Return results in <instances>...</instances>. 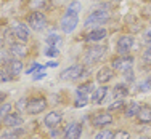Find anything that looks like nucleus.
Returning a JSON list of instances; mask_svg holds the SVG:
<instances>
[{
    "instance_id": "1",
    "label": "nucleus",
    "mask_w": 151,
    "mask_h": 139,
    "mask_svg": "<svg viewBox=\"0 0 151 139\" xmlns=\"http://www.w3.org/2000/svg\"><path fill=\"white\" fill-rule=\"evenodd\" d=\"M109 18L111 15L108 11H103V10H98V11H93L90 13V16L85 19V27H92V26H95V27H98V26H103L105 23H108L109 21Z\"/></svg>"
},
{
    "instance_id": "2",
    "label": "nucleus",
    "mask_w": 151,
    "mask_h": 139,
    "mask_svg": "<svg viewBox=\"0 0 151 139\" xmlns=\"http://www.w3.org/2000/svg\"><path fill=\"white\" fill-rule=\"evenodd\" d=\"M105 51H106V48L103 45H98V43L90 46V48H87L85 50V56H84L85 64H95L98 59H101L105 56Z\"/></svg>"
},
{
    "instance_id": "3",
    "label": "nucleus",
    "mask_w": 151,
    "mask_h": 139,
    "mask_svg": "<svg viewBox=\"0 0 151 139\" xmlns=\"http://www.w3.org/2000/svg\"><path fill=\"white\" fill-rule=\"evenodd\" d=\"M77 24H79V15H69V13H64L60 21V27L64 34H73Z\"/></svg>"
},
{
    "instance_id": "4",
    "label": "nucleus",
    "mask_w": 151,
    "mask_h": 139,
    "mask_svg": "<svg viewBox=\"0 0 151 139\" xmlns=\"http://www.w3.org/2000/svg\"><path fill=\"white\" fill-rule=\"evenodd\" d=\"M47 109V99L42 98V96H35V98H32L27 101V113H31V115H37V113H42L44 110Z\"/></svg>"
},
{
    "instance_id": "5",
    "label": "nucleus",
    "mask_w": 151,
    "mask_h": 139,
    "mask_svg": "<svg viewBox=\"0 0 151 139\" xmlns=\"http://www.w3.org/2000/svg\"><path fill=\"white\" fill-rule=\"evenodd\" d=\"M132 66H134V58L129 55H119L117 58H114L113 61H111V67H113L114 70H121V72H125V70L132 69Z\"/></svg>"
},
{
    "instance_id": "6",
    "label": "nucleus",
    "mask_w": 151,
    "mask_h": 139,
    "mask_svg": "<svg viewBox=\"0 0 151 139\" xmlns=\"http://www.w3.org/2000/svg\"><path fill=\"white\" fill-rule=\"evenodd\" d=\"M135 45V38L134 35H121L119 38H117V43H116V50L119 55H129V51H130L132 48H134Z\"/></svg>"
},
{
    "instance_id": "7",
    "label": "nucleus",
    "mask_w": 151,
    "mask_h": 139,
    "mask_svg": "<svg viewBox=\"0 0 151 139\" xmlns=\"http://www.w3.org/2000/svg\"><path fill=\"white\" fill-rule=\"evenodd\" d=\"M45 24H47V18L40 11H32L27 16V26H31L32 30H42Z\"/></svg>"
},
{
    "instance_id": "8",
    "label": "nucleus",
    "mask_w": 151,
    "mask_h": 139,
    "mask_svg": "<svg viewBox=\"0 0 151 139\" xmlns=\"http://www.w3.org/2000/svg\"><path fill=\"white\" fill-rule=\"evenodd\" d=\"M82 74H84V66L82 64H74V66L64 69L60 74V78L61 80H77L79 77H82Z\"/></svg>"
},
{
    "instance_id": "9",
    "label": "nucleus",
    "mask_w": 151,
    "mask_h": 139,
    "mask_svg": "<svg viewBox=\"0 0 151 139\" xmlns=\"http://www.w3.org/2000/svg\"><path fill=\"white\" fill-rule=\"evenodd\" d=\"M113 123V115L111 112H98V113H93L92 115V125L93 126H98V128H103V126H108V125Z\"/></svg>"
},
{
    "instance_id": "10",
    "label": "nucleus",
    "mask_w": 151,
    "mask_h": 139,
    "mask_svg": "<svg viewBox=\"0 0 151 139\" xmlns=\"http://www.w3.org/2000/svg\"><path fill=\"white\" fill-rule=\"evenodd\" d=\"M12 34L15 35V38H18L19 42H27L29 40V35H31V32H29V27L26 26V24H23V23H18L15 24V26L12 27Z\"/></svg>"
},
{
    "instance_id": "11",
    "label": "nucleus",
    "mask_w": 151,
    "mask_h": 139,
    "mask_svg": "<svg viewBox=\"0 0 151 139\" xmlns=\"http://www.w3.org/2000/svg\"><path fill=\"white\" fill-rule=\"evenodd\" d=\"M61 122H63V113L58 112V110H52V112H48V113L45 115V118H44L45 126L50 128V130L56 128Z\"/></svg>"
},
{
    "instance_id": "12",
    "label": "nucleus",
    "mask_w": 151,
    "mask_h": 139,
    "mask_svg": "<svg viewBox=\"0 0 151 139\" xmlns=\"http://www.w3.org/2000/svg\"><path fill=\"white\" fill-rule=\"evenodd\" d=\"M106 34L108 32L105 27H95L88 34H85V42H88V43H98V42L106 38Z\"/></svg>"
},
{
    "instance_id": "13",
    "label": "nucleus",
    "mask_w": 151,
    "mask_h": 139,
    "mask_svg": "<svg viewBox=\"0 0 151 139\" xmlns=\"http://www.w3.org/2000/svg\"><path fill=\"white\" fill-rule=\"evenodd\" d=\"M82 134V125L81 123H69L66 128V131H64V139H79Z\"/></svg>"
},
{
    "instance_id": "14",
    "label": "nucleus",
    "mask_w": 151,
    "mask_h": 139,
    "mask_svg": "<svg viewBox=\"0 0 151 139\" xmlns=\"http://www.w3.org/2000/svg\"><path fill=\"white\" fill-rule=\"evenodd\" d=\"M2 122H3V125H5L6 128H16V126H19V125L23 123V118H21L19 113L10 112L8 115H5L2 118Z\"/></svg>"
},
{
    "instance_id": "15",
    "label": "nucleus",
    "mask_w": 151,
    "mask_h": 139,
    "mask_svg": "<svg viewBox=\"0 0 151 139\" xmlns=\"http://www.w3.org/2000/svg\"><path fill=\"white\" fill-rule=\"evenodd\" d=\"M108 90H109V88H106V87L95 88V90L92 91V94H90V102L92 104H101V102L105 101L106 94H108Z\"/></svg>"
},
{
    "instance_id": "16",
    "label": "nucleus",
    "mask_w": 151,
    "mask_h": 139,
    "mask_svg": "<svg viewBox=\"0 0 151 139\" xmlns=\"http://www.w3.org/2000/svg\"><path fill=\"white\" fill-rule=\"evenodd\" d=\"M10 53H12L15 58L23 59L27 56V46L24 45L23 42H16V43H12V46H10Z\"/></svg>"
},
{
    "instance_id": "17",
    "label": "nucleus",
    "mask_w": 151,
    "mask_h": 139,
    "mask_svg": "<svg viewBox=\"0 0 151 139\" xmlns=\"http://www.w3.org/2000/svg\"><path fill=\"white\" fill-rule=\"evenodd\" d=\"M114 77V69L111 67H101L96 74V82L101 85H106L108 82H111V78Z\"/></svg>"
},
{
    "instance_id": "18",
    "label": "nucleus",
    "mask_w": 151,
    "mask_h": 139,
    "mask_svg": "<svg viewBox=\"0 0 151 139\" xmlns=\"http://www.w3.org/2000/svg\"><path fill=\"white\" fill-rule=\"evenodd\" d=\"M138 123H151V107L150 106H142L137 113Z\"/></svg>"
},
{
    "instance_id": "19",
    "label": "nucleus",
    "mask_w": 151,
    "mask_h": 139,
    "mask_svg": "<svg viewBox=\"0 0 151 139\" xmlns=\"http://www.w3.org/2000/svg\"><path fill=\"white\" fill-rule=\"evenodd\" d=\"M8 72L12 74L13 77H18L21 72H23V62H21V59H12V61L8 62Z\"/></svg>"
},
{
    "instance_id": "20",
    "label": "nucleus",
    "mask_w": 151,
    "mask_h": 139,
    "mask_svg": "<svg viewBox=\"0 0 151 139\" xmlns=\"http://www.w3.org/2000/svg\"><path fill=\"white\" fill-rule=\"evenodd\" d=\"M113 96H114V99H125L129 96L127 85H124V83L116 85V87L113 88Z\"/></svg>"
},
{
    "instance_id": "21",
    "label": "nucleus",
    "mask_w": 151,
    "mask_h": 139,
    "mask_svg": "<svg viewBox=\"0 0 151 139\" xmlns=\"http://www.w3.org/2000/svg\"><path fill=\"white\" fill-rule=\"evenodd\" d=\"M90 102V99H88V94H84V93L81 91H76V101H74V106L76 107H85V106Z\"/></svg>"
},
{
    "instance_id": "22",
    "label": "nucleus",
    "mask_w": 151,
    "mask_h": 139,
    "mask_svg": "<svg viewBox=\"0 0 151 139\" xmlns=\"http://www.w3.org/2000/svg\"><path fill=\"white\" fill-rule=\"evenodd\" d=\"M140 107H142V106H140V102H130V104L125 107V117H137Z\"/></svg>"
},
{
    "instance_id": "23",
    "label": "nucleus",
    "mask_w": 151,
    "mask_h": 139,
    "mask_svg": "<svg viewBox=\"0 0 151 139\" xmlns=\"http://www.w3.org/2000/svg\"><path fill=\"white\" fill-rule=\"evenodd\" d=\"M93 90H95V85H93L92 82H87V83L79 85L76 91H81V93H84V94H92V91H93Z\"/></svg>"
},
{
    "instance_id": "24",
    "label": "nucleus",
    "mask_w": 151,
    "mask_h": 139,
    "mask_svg": "<svg viewBox=\"0 0 151 139\" xmlns=\"http://www.w3.org/2000/svg\"><path fill=\"white\" fill-rule=\"evenodd\" d=\"M47 45H48V46H58V45H61V37L58 34H48V35H47Z\"/></svg>"
},
{
    "instance_id": "25",
    "label": "nucleus",
    "mask_w": 151,
    "mask_h": 139,
    "mask_svg": "<svg viewBox=\"0 0 151 139\" xmlns=\"http://www.w3.org/2000/svg\"><path fill=\"white\" fill-rule=\"evenodd\" d=\"M81 10H82V6H81L79 2H71L69 5H68V8H66V13H69V15H79Z\"/></svg>"
},
{
    "instance_id": "26",
    "label": "nucleus",
    "mask_w": 151,
    "mask_h": 139,
    "mask_svg": "<svg viewBox=\"0 0 151 139\" xmlns=\"http://www.w3.org/2000/svg\"><path fill=\"white\" fill-rule=\"evenodd\" d=\"M48 5V0H31L29 2V6L32 10H42V8H45V6Z\"/></svg>"
},
{
    "instance_id": "27",
    "label": "nucleus",
    "mask_w": 151,
    "mask_h": 139,
    "mask_svg": "<svg viewBox=\"0 0 151 139\" xmlns=\"http://www.w3.org/2000/svg\"><path fill=\"white\" fill-rule=\"evenodd\" d=\"M121 109H125L124 99H116V101L109 106V109H108V110H109V112H116V110H121Z\"/></svg>"
},
{
    "instance_id": "28",
    "label": "nucleus",
    "mask_w": 151,
    "mask_h": 139,
    "mask_svg": "<svg viewBox=\"0 0 151 139\" xmlns=\"http://www.w3.org/2000/svg\"><path fill=\"white\" fill-rule=\"evenodd\" d=\"M44 55L47 56V58H56V56L60 55L58 46H48V45H47V48H45Z\"/></svg>"
},
{
    "instance_id": "29",
    "label": "nucleus",
    "mask_w": 151,
    "mask_h": 139,
    "mask_svg": "<svg viewBox=\"0 0 151 139\" xmlns=\"http://www.w3.org/2000/svg\"><path fill=\"white\" fill-rule=\"evenodd\" d=\"M111 139H130V133L125 130H117L113 133V138Z\"/></svg>"
},
{
    "instance_id": "30",
    "label": "nucleus",
    "mask_w": 151,
    "mask_h": 139,
    "mask_svg": "<svg viewBox=\"0 0 151 139\" xmlns=\"http://www.w3.org/2000/svg\"><path fill=\"white\" fill-rule=\"evenodd\" d=\"M113 133L114 131H109V130H101L95 134V139H111L113 138Z\"/></svg>"
},
{
    "instance_id": "31",
    "label": "nucleus",
    "mask_w": 151,
    "mask_h": 139,
    "mask_svg": "<svg viewBox=\"0 0 151 139\" xmlns=\"http://www.w3.org/2000/svg\"><path fill=\"white\" fill-rule=\"evenodd\" d=\"M10 112H12V104H10V102H3V104L0 106V118L8 115Z\"/></svg>"
},
{
    "instance_id": "32",
    "label": "nucleus",
    "mask_w": 151,
    "mask_h": 139,
    "mask_svg": "<svg viewBox=\"0 0 151 139\" xmlns=\"http://www.w3.org/2000/svg\"><path fill=\"white\" fill-rule=\"evenodd\" d=\"M13 75L8 72V69H2L0 70V82H8V80H12Z\"/></svg>"
},
{
    "instance_id": "33",
    "label": "nucleus",
    "mask_w": 151,
    "mask_h": 139,
    "mask_svg": "<svg viewBox=\"0 0 151 139\" xmlns=\"http://www.w3.org/2000/svg\"><path fill=\"white\" fill-rule=\"evenodd\" d=\"M40 69H42L40 64H39V62H34V64H32V66L29 67V69L26 70V74H35L37 70H40Z\"/></svg>"
},
{
    "instance_id": "34",
    "label": "nucleus",
    "mask_w": 151,
    "mask_h": 139,
    "mask_svg": "<svg viewBox=\"0 0 151 139\" xmlns=\"http://www.w3.org/2000/svg\"><path fill=\"white\" fill-rule=\"evenodd\" d=\"M138 88H140V91H150L151 90V78H148L146 82H143Z\"/></svg>"
},
{
    "instance_id": "35",
    "label": "nucleus",
    "mask_w": 151,
    "mask_h": 139,
    "mask_svg": "<svg viewBox=\"0 0 151 139\" xmlns=\"http://www.w3.org/2000/svg\"><path fill=\"white\" fill-rule=\"evenodd\" d=\"M16 107L19 109V110H24V109H26V107H27V101H26V98H21L19 101L16 102Z\"/></svg>"
},
{
    "instance_id": "36",
    "label": "nucleus",
    "mask_w": 151,
    "mask_h": 139,
    "mask_svg": "<svg viewBox=\"0 0 151 139\" xmlns=\"http://www.w3.org/2000/svg\"><path fill=\"white\" fill-rule=\"evenodd\" d=\"M143 61H146V62L151 61V45L145 50V51H143Z\"/></svg>"
},
{
    "instance_id": "37",
    "label": "nucleus",
    "mask_w": 151,
    "mask_h": 139,
    "mask_svg": "<svg viewBox=\"0 0 151 139\" xmlns=\"http://www.w3.org/2000/svg\"><path fill=\"white\" fill-rule=\"evenodd\" d=\"M143 40H145V43L151 45V29H148L145 34H143Z\"/></svg>"
},
{
    "instance_id": "38",
    "label": "nucleus",
    "mask_w": 151,
    "mask_h": 139,
    "mask_svg": "<svg viewBox=\"0 0 151 139\" xmlns=\"http://www.w3.org/2000/svg\"><path fill=\"white\" fill-rule=\"evenodd\" d=\"M124 75H125V80H127V82H132V80H134V72H132V69L125 70Z\"/></svg>"
},
{
    "instance_id": "39",
    "label": "nucleus",
    "mask_w": 151,
    "mask_h": 139,
    "mask_svg": "<svg viewBox=\"0 0 151 139\" xmlns=\"http://www.w3.org/2000/svg\"><path fill=\"white\" fill-rule=\"evenodd\" d=\"M44 77H45V72H35L32 78H34V80H40V78H44Z\"/></svg>"
},
{
    "instance_id": "40",
    "label": "nucleus",
    "mask_w": 151,
    "mask_h": 139,
    "mask_svg": "<svg viewBox=\"0 0 151 139\" xmlns=\"http://www.w3.org/2000/svg\"><path fill=\"white\" fill-rule=\"evenodd\" d=\"M2 139H19V138H18L16 134H8V136H3Z\"/></svg>"
},
{
    "instance_id": "41",
    "label": "nucleus",
    "mask_w": 151,
    "mask_h": 139,
    "mask_svg": "<svg viewBox=\"0 0 151 139\" xmlns=\"http://www.w3.org/2000/svg\"><path fill=\"white\" fill-rule=\"evenodd\" d=\"M6 99V93H0V104Z\"/></svg>"
},
{
    "instance_id": "42",
    "label": "nucleus",
    "mask_w": 151,
    "mask_h": 139,
    "mask_svg": "<svg viewBox=\"0 0 151 139\" xmlns=\"http://www.w3.org/2000/svg\"><path fill=\"white\" fill-rule=\"evenodd\" d=\"M47 66H48V67H56L58 64H56L55 61H50V62H47Z\"/></svg>"
},
{
    "instance_id": "43",
    "label": "nucleus",
    "mask_w": 151,
    "mask_h": 139,
    "mask_svg": "<svg viewBox=\"0 0 151 139\" xmlns=\"http://www.w3.org/2000/svg\"><path fill=\"white\" fill-rule=\"evenodd\" d=\"M3 46V38H2V35H0V48Z\"/></svg>"
},
{
    "instance_id": "44",
    "label": "nucleus",
    "mask_w": 151,
    "mask_h": 139,
    "mask_svg": "<svg viewBox=\"0 0 151 139\" xmlns=\"http://www.w3.org/2000/svg\"><path fill=\"white\" fill-rule=\"evenodd\" d=\"M137 139H150V138H148V136H138Z\"/></svg>"
},
{
    "instance_id": "45",
    "label": "nucleus",
    "mask_w": 151,
    "mask_h": 139,
    "mask_svg": "<svg viewBox=\"0 0 151 139\" xmlns=\"http://www.w3.org/2000/svg\"><path fill=\"white\" fill-rule=\"evenodd\" d=\"M113 2H119V0H113Z\"/></svg>"
},
{
    "instance_id": "46",
    "label": "nucleus",
    "mask_w": 151,
    "mask_h": 139,
    "mask_svg": "<svg viewBox=\"0 0 151 139\" xmlns=\"http://www.w3.org/2000/svg\"><path fill=\"white\" fill-rule=\"evenodd\" d=\"M0 5H2V2H0Z\"/></svg>"
}]
</instances>
